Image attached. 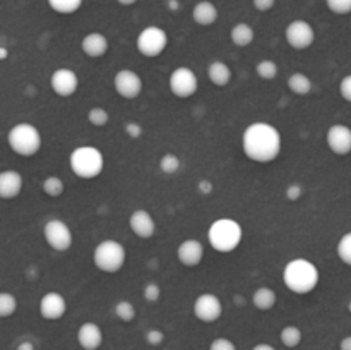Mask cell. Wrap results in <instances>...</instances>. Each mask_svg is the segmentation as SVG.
I'll use <instances>...</instances> for the list:
<instances>
[{"label":"cell","mask_w":351,"mask_h":350,"mask_svg":"<svg viewBox=\"0 0 351 350\" xmlns=\"http://www.w3.org/2000/svg\"><path fill=\"white\" fill-rule=\"evenodd\" d=\"M143 78L132 69H122L113 78V88L123 100H134L143 93Z\"/></svg>","instance_id":"cell-11"},{"label":"cell","mask_w":351,"mask_h":350,"mask_svg":"<svg viewBox=\"0 0 351 350\" xmlns=\"http://www.w3.org/2000/svg\"><path fill=\"white\" fill-rule=\"evenodd\" d=\"M276 302H278L276 292L269 287L257 288L252 295L254 307L259 309V311H271V309L276 305Z\"/></svg>","instance_id":"cell-24"},{"label":"cell","mask_w":351,"mask_h":350,"mask_svg":"<svg viewBox=\"0 0 351 350\" xmlns=\"http://www.w3.org/2000/svg\"><path fill=\"white\" fill-rule=\"evenodd\" d=\"M81 48L89 58H99L108 51V38L103 33H99V31H93V33L86 34V36L82 38Z\"/></svg>","instance_id":"cell-20"},{"label":"cell","mask_w":351,"mask_h":350,"mask_svg":"<svg viewBox=\"0 0 351 350\" xmlns=\"http://www.w3.org/2000/svg\"><path fill=\"white\" fill-rule=\"evenodd\" d=\"M254 9L259 10V12H269L274 5H276V0H252Z\"/></svg>","instance_id":"cell-42"},{"label":"cell","mask_w":351,"mask_h":350,"mask_svg":"<svg viewBox=\"0 0 351 350\" xmlns=\"http://www.w3.org/2000/svg\"><path fill=\"white\" fill-rule=\"evenodd\" d=\"M252 350H278V349H274V347L269 345V343H257Z\"/></svg>","instance_id":"cell-47"},{"label":"cell","mask_w":351,"mask_h":350,"mask_svg":"<svg viewBox=\"0 0 351 350\" xmlns=\"http://www.w3.org/2000/svg\"><path fill=\"white\" fill-rule=\"evenodd\" d=\"M123 130H125L127 136L132 137V139H137V137L143 136V126H141L139 122H134V120L127 122L125 126H123Z\"/></svg>","instance_id":"cell-40"},{"label":"cell","mask_w":351,"mask_h":350,"mask_svg":"<svg viewBox=\"0 0 351 350\" xmlns=\"http://www.w3.org/2000/svg\"><path fill=\"white\" fill-rule=\"evenodd\" d=\"M129 226L139 239H151L156 232V222L146 209H136L129 218Z\"/></svg>","instance_id":"cell-17"},{"label":"cell","mask_w":351,"mask_h":350,"mask_svg":"<svg viewBox=\"0 0 351 350\" xmlns=\"http://www.w3.org/2000/svg\"><path fill=\"white\" fill-rule=\"evenodd\" d=\"M288 88L291 89V93L298 96H305L312 91L314 84H312V79L308 78L304 72H293V74L288 78Z\"/></svg>","instance_id":"cell-25"},{"label":"cell","mask_w":351,"mask_h":350,"mask_svg":"<svg viewBox=\"0 0 351 350\" xmlns=\"http://www.w3.org/2000/svg\"><path fill=\"white\" fill-rule=\"evenodd\" d=\"M339 350H351V335L345 336V338L339 342Z\"/></svg>","instance_id":"cell-46"},{"label":"cell","mask_w":351,"mask_h":350,"mask_svg":"<svg viewBox=\"0 0 351 350\" xmlns=\"http://www.w3.org/2000/svg\"><path fill=\"white\" fill-rule=\"evenodd\" d=\"M0 58H2V60H5L7 58V48L5 47L0 48Z\"/></svg>","instance_id":"cell-49"},{"label":"cell","mask_w":351,"mask_h":350,"mask_svg":"<svg viewBox=\"0 0 351 350\" xmlns=\"http://www.w3.org/2000/svg\"><path fill=\"white\" fill-rule=\"evenodd\" d=\"M230 38H232L233 45H237L240 48H245L249 45H252V41L256 40V31H254V27L250 24L239 23L230 31Z\"/></svg>","instance_id":"cell-23"},{"label":"cell","mask_w":351,"mask_h":350,"mask_svg":"<svg viewBox=\"0 0 351 350\" xmlns=\"http://www.w3.org/2000/svg\"><path fill=\"white\" fill-rule=\"evenodd\" d=\"M17 311V299L9 292L0 294V318H9Z\"/></svg>","instance_id":"cell-30"},{"label":"cell","mask_w":351,"mask_h":350,"mask_svg":"<svg viewBox=\"0 0 351 350\" xmlns=\"http://www.w3.org/2000/svg\"><path fill=\"white\" fill-rule=\"evenodd\" d=\"M285 194H287L288 201H298L302 198V194H304V187L300 184H297V182H293V184L288 185Z\"/></svg>","instance_id":"cell-38"},{"label":"cell","mask_w":351,"mask_h":350,"mask_svg":"<svg viewBox=\"0 0 351 350\" xmlns=\"http://www.w3.org/2000/svg\"><path fill=\"white\" fill-rule=\"evenodd\" d=\"M48 5H50L51 10H55L57 14H74L81 9L82 0H47Z\"/></svg>","instance_id":"cell-27"},{"label":"cell","mask_w":351,"mask_h":350,"mask_svg":"<svg viewBox=\"0 0 351 350\" xmlns=\"http://www.w3.org/2000/svg\"><path fill=\"white\" fill-rule=\"evenodd\" d=\"M137 50L147 58H154L163 54L168 47V34L160 26H147L137 36Z\"/></svg>","instance_id":"cell-7"},{"label":"cell","mask_w":351,"mask_h":350,"mask_svg":"<svg viewBox=\"0 0 351 350\" xmlns=\"http://www.w3.org/2000/svg\"><path fill=\"white\" fill-rule=\"evenodd\" d=\"M88 120L91 126L105 127L110 120L108 110L103 108V106H93V108L88 112Z\"/></svg>","instance_id":"cell-33"},{"label":"cell","mask_w":351,"mask_h":350,"mask_svg":"<svg viewBox=\"0 0 351 350\" xmlns=\"http://www.w3.org/2000/svg\"><path fill=\"white\" fill-rule=\"evenodd\" d=\"M326 5L331 12L338 14V16L351 14V0H326Z\"/></svg>","instance_id":"cell-35"},{"label":"cell","mask_w":351,"mask_h":350,"mask_svg":"<svg viewBox=\"0 0 351 350\" xmlns=\"http://www.w3.org/2000/svg\"><path fill=\"white\" fill-rule=\"evenodd\" d=\"M168 86H170L171 95L180 100H185L197 93L199 79L191 67L182 65V67H177L171 72L170 79H168Z\"/></svg>","instance_id":"cell-9"},{"label":"cell","mask_w":351,"mask_h":350,"mask_svg":"<svg viewBox=\"0 0 351 350\" xmlns=\"http://www.w3.org/2000/svg\"><path fill=\"white\" fill-rule=\"evenodd\" d=\"M209 350H237V345L230 338H225V336H219V338H215L209 345Z\"/></svg>","instance_id":"cell-36"},{"label":"cell","mask_w":351,"mask_h":350,"mask_svg":"<svg viewBox=\"0 0 351 350\" xmlns=\"http://www.w3.org/2000/svg\"><path fill=\"white\" fill-rule=\"evenodd\" d=\"M136 307H134L132 302L129 301H120L117 302L115 305V316L123 323H130L134 318H136Z\"/></svg>","instance_id":"cell-32"},{"label":"cell","mask_w":351,"mask_h":350,"mask_svg":"<svg viewBox=\"0 0 351 350\" xmlns=\"http://www.w3.org/2000/svg\"><path fill=\"white\" fill-rule=\"evenodd\" d=\"M7 144L19 156L31 158L40 151L41 134L33 124L19 122L7 132Z\"/></svg>","instance_id":"cell-5"},{"label":"cell","mask_w":351,"mask_h":350,"mask_svg":"<svg viewBox=\"0 0 351 350\" xmlns=\"http://www.w3.org/2000/svg\"><path fill=\"white\" fill-rule=\"evenodd\" d=\"M167 7L171 10V12H177V10H180L182 3L180 0H167Z\"/></svg>","instance_id":"cell-44"},{"label":"cell","mask_w":351,"mask_h":350,"mask_svg":"<svg viewBox=\"0 0 351 350\" xmlns=\"http://www.w3.org/2000/svg\"><path fill=\"white\" fill-rule=\"evenodd\" d=\"M339 95L343 96L345 102L351 103V74L345 75V78L341 79V82H339Z\"/></svg>","instance_id":"cell-41"},{"label":"cell","mask_w":351,"mask_h":350,"mask_svg":"<svg viewBox=\"0 0 351 350\" xmlns=\"http://www.w3.org/2000/svg\"><path fill=\"white\" fill-rule=\"evenodd\" d=\"M213 189H215V185H213V182L211 180H201L197 184V191L201 192L202 196H209L213 192Z\"/></svg>","instance_id":"cell-43"},{"label":"cell","mask_w":351,"mask_h":350,"mask_svg":"<svg viewBox=\"0 0 351 350\" xmlns=\"http://www.w3.org/2000/svg\"><path fill=\"white\" fill-rule=\"evenodd\" d=\"M278 64L274 60H271V58H264V60L257 62L256 65V72L257 75H259L261 79H264V81H271V79H274L278 75Z\"/></svg>","instance_id":"cell-29"},{"label":"cell","mask_w":351,"mask_h":350,"mask_svg":"<svg viewBox=\"0 0 351 350\" xmlns=\"http://www.w3.org/2000/svg\"><path fill=\"white\" fill-rule=\"evenodd\" d=\"M77 343L84 350H98L103 343V331L96 323H82L77 329Z\"/></svg>","instance_id":"cell-19"},{"label":"cell","mask_w":351,"mask_h":350,"mask_svg":"<svg viewBox=\"0 0 351 350\" xmlns=\"http://www.w3.org/2000/svg\"><path fill=\"white\" fill-rule=\"evenodd\" d=\"M160 297H161L160 285L147 283L146 287H144V299H146L147 302H156L160 301Z\"/></svg>","instance_id":"cell-37"},{"label":"cell","mask_w":351,"mask_h":350,"mask_svg":"<svg viewBox=\"0 0 351 350\" xmlns=\"http://www.w3.org/2000/svg\"><path fill=\"white\" fill-rule=\"evenodd\" d=\"M280 340L285 347L288 349H295V347L300 345L302 342V329L295 325H288L281 329Z\"/></svg>","instance_id":"cell-26"},{"label":"cell","mask_w":351,"mask_h":350,"mask_svg":"<svg viewBox=\"0 0 351 350\" xmlns=\"http://www.w3.org/2000/svg\"><path fill=\"white\" fill-rule=\"evenodd\" d=\"M127 259L125 247L117 240H103L95 247L93 253V263L103 273H119L123 268Z\"/></svg>","instance_id":"cell-6"},{"label":"cell","mask_w":351,"mask_h":350,"mask_svg":"<svg viewBox=\"0 0 351 350\" xmlns=\"http://www.w3.org/2000/svg\"><path fill=\"white\" fill-rule=\"evenodd\" d=\"M117 2H119L120 5H123V7H129V5H134L137 0H117Z\"/></svg>","instance_id":"cell-48"},{"label":"cell","mask_w":351,"mask_h":350,"mask_svg":"<svg viewBox=\"0 0 351 350\" xmlns=\"http://www.w3.org/2000/svg\"><path fill=\"white\" fill-rule=\"evenodd\" d=\"M208 78L213 84L218 86V88H223V86H226L232 81V69H230V65L226 62L215 60L208 67Z\"/></svg>","instance_id":"cell-22"},{"label":"cell","mask_w":351,"mask_h":350,"mask_svg":"<svg viewBox=\"0 0 351 350\" xmlns=\"http://www.w3.org/2000/svg\"><path fill=\"white\" fill-rule=\"evenodd\" d=\"M329 150L338 156H346L351 153V127L346 124H335L326 134Z\"/></svg>","instance_id":"cell-14"},{"label":"cell","mask_w":351,"mask_h":350,"mask_svg":"<svg viewBox=\"0 0 351 350\" xmlns=\"http://www.w3.org/2000/svg\"><path fill=\"white\" fill-rule=\"evenodd\" d=\"M285 38L293 50H307L314 45L315 31L305 19H295L285 30Z\"/></svg>","instance_id":"cell-10"},{"label":"cell","mask_w":351,"mask_h":350,"mask_svg":"<svg viewBox=\"0 0 351 350\" xmlns=\"http://www.w3.org/2000/svg\"><path fill=\"white\" fill-rule=\"evenodd\" d=\"M281 134L269 122H252L242 134V150L256 163H271L281 153Z\"/></svg>","instance_id":"cell-1"},{"label":"cell","mask_w":351,"mask_h":350,"mask_svg":"<svg viewBox=\"0 0 351 350\" xmlns=\"http://www.w3.org/2000/svg\"><path fill=\"white\" fill-rule=\"evenodd\" d=\"M41 187H43L45 194L50 196V198H60L65 191L64 180L57 177V175H48L43 180V184H41Z\"/></svg>","instance_id":"cell-28"},{"label":"cell","mask_w":351,"mask_h":350,"mask_svg":"<svg viewBox=\"0 0 351 350\" xmlns=\"http://www.w3.org/2000/svg\"><path fill=\"white\" fill-rule=\"evenodd\" d=\"M50 88L55 95L62 96V98H69L79 89L77 74L69 67L57 69L50 78Z\"/></svg>","instance_id":"cell-13"},{"label":"cell","mask_w":351,"mask_h":350,"mask_svg":"<svg viewBox=\"0 0 351 350\" xmlns=\"http://www.w3.org/2000/svg\"><path fill=\"white\" fill-rule=\"evenodd\" d=\"M180 165H182L180 158H178L177 154H173V153L163 154V156H161V160H160L161 172H163V174H167V175L177 174L178 168H180Z\"/></svg>","instance_id":"cell-34"},{"label":"cell","mask_w":351,"mask_h":350,"mask_svg":"<svg viewBox=\"0 0 351 350\" xmlns=\"http://www.w3.org/2000/svg\"><path fill=\"white\" fill-rule=\"evenodd\" d=\"M67 311V302L65 297L58 292H48L40 301V314L48 321H57Z\"/></svg>","instance_id":"cell-15"},{"label":"cell","mask_w":351,"mask_h":350,"mask_svg":"<svg viewBox=\"0 0 351 350\" xmlns=\"http://www.w3.org/2000/svg\"><path fill=\"white\" fill-rule=\"evenodd\" d=\"M163 340H165V333L161 331V329L153 328V329H149V331L146 333V342L149 343V345L158 347V345H161V343H163Z\"/></svg>","instance_id":"cell-39"},{"label":"cell","mask_w":351,"mask_h":350,"mask_svg":"<svg viewBox=\"0 0 351 350\" xmlns=\"http://www.w3.org/2000/svg\"><path fill=\"white\" fill-rule=\"evenodd\" d=\"M177 257L184 266L194 268L201 264L202 257H204V246L201 240L197 239H187L178 246Z\"/></svg>","instance_id":"cell-16"},{"label":"cell","mask_w":351,"mask_h":350,"mask_svg":"<svg viewBox=\"0 0 351 350\" xmlns=\"http://www.w3.org/2000/svg\"><path fill=\"white\" fill-rule=\"evenodd\" d=\"M69 165L79 178H96L105 168V156L95 146H77L69 156Z\"/></svg>","instance_id":"cell-4"},{"label":"cell","mask_w":351,"mask_h":350,"mask_svg":"<svg viewBox=\"0 0 351 350\" xmlns=\"http://www.w3.org/2000/svg\"><path fill=\"white\" fill-rule=\"evenodd\" d=\"M43 237L47 240L48 246L57 253H65L72 247L74 237H72V230L64 220H48L43 226Z\"/></svg>","instance_id":"cell-8"},{"label":"cell","mask_w":351,"mask_h":350,"mask_svg":"<svg viewBox=\"0 0 351 350\" xmlns=\"http://www.w3.org/2000/svg\"><path fill=\"white\" fill-rule=\"evenodd\" d=\"M16 350H34V343L29 342V340H24V342H21L17 345Z\"/></svg>","instance_id":"cell-45"},{"label":"cell","mask_w":351,"mask_h":350,"mask_svg":"<svg viewBox=\"0 0 351 350\" xmlns=\"http://www.w3.org/2000/svg\"><path fill=\"white\" fill-rule=\"evenodd\" d=\"M219 10L209 0H201L192 9V19L199 24V26H213L218 21Z\"/></svg>","instance_id":"cell-21"},{"label":"cell","mask_w":351,"mask_h":350,"mask_svg":"<svg viewBox=\"0 0 351 350\" xmlns=\"http://www.w3.org/2000/svg\"><path fill=\"white\" fill-rule=\"evenodd\" d=\"M336 253H338V257L343 263L351 266V232L341 235V239L338 240V246H336Z\"/></svg>","instance_id":"cell-31"},{"label":"cell","mask_w":351,"mask_h":350,"mask_svg":"<svg viewBox=\"0 0 351 350\" xmlns=\"http://www.w3.org/2000/svg\"><path fill=\"white\" fill-rule=\"evenodd\" d=\"M242 225L233 218L215 220L208 230L209 246L221 254L233 253V250L242 244Z\"/></svg>","instance_id":"cell-3"},{"label":"cell","mask_w":351,"mask_h":350,"mask_svg":"<svg viewBox=\"0 0 351 350\" xmlns=\"http://www.w3.org/2000/svg\"><path fill=\"white\" fill-rule=\"evenodd\" d=\"M321 280L319 268L305 257H295L288 261L283 270V283L297 295H307L314 290Z\"/></svg>","instance_id":"cell-2"},{"label":"cell","mask_w":351,"mask_h":350,"mask_svg":"<svg viewBox=\"0 0 351 350\" xmlns=\"http://www.w3.org/2000/svg\"><path fill=\"white\" fill-rule=\"evenodd\" d=\"M194 314L202 323H216L223 314V302L218 295L206 292L195 299Z\"/></svg>","instance_id":"cell-12"},{"label":"cell","mask_w":351,"mask_h":350,"mask_svg":"<svg viewBox=\"0 0 351 350\" xmlns=\"http://www.w3.org/2000/svg\"><path fill=\"white\" fill-rule=\"evenodd\" d=\"M350 311H351V302H350Z\"/></svg>","instance_id":"cell-50"},{"label":"cell","mask_w":351,"mask_h":350,"mask_svg":"<svg viewBox=\"0 0 351 350\" xmlns=\"http://www.w3.org/2000/svg\"><path fill=\"white\" fill-rule=\"evenodd\" d=\"M23 175L16 170H3L0 174V198L10 201L16 199L23 191Z\"/></svg>","instance_id":"cell-18"}]
</instances>
